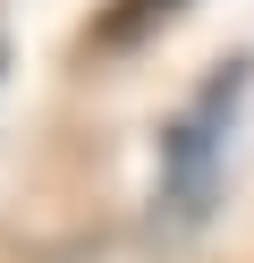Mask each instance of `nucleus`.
<instances>
[{
    "mask_svg": "<svg viewBox=\"0 0 254 263\" xmlns=\"http://www.w3.org/2000/svg\"><path fill=\"white\" fill-rule=\"evenodd\" d=\"M169 9H178V0H119L110 17H102V43H135V34H152Z\"/></svg>",
    "mask_w": 254,
    "mask_h": 263,
    "instance_id": "f03ea898",
    "label": "nucleus"
},
{
    "mask_svg": "<svg viewBox=\"0 0 254 263\" xmlns=\"http://www.w3.org/2000/svg\"><path fill=\"white\" fill-rule=\"evenodd\" d=\"M246 85H254V60H229V68H212V85L169 119V136H161V229H195L203 212L220 204V161H229Z\"/></svg>",
    "mask_w": 254,
    "mask_h": 263,
    "instance_id": "f257e3e1",
    "label": "nucleus"
}]
</instances>
